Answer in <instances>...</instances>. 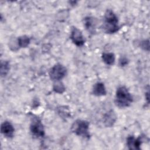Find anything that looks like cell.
Here are the masks:
<instances>
[{
  "instance_id": "obj_7",
  "label": "cell",
  "mask_w": 150,
  "mask_h": 150,
  "mask_svg": "<svg viewBox=\"0 0 150 150\" xmlns=\"http://www.w3.org/2000/svg\"><path fill=\"white\" fill-rule=\"evenodd\" d=\"M142 140V137L135 138L134 136H129L127 139V145L129 149L139 150Z\"/></svg>"
},
{
  "instance_id": "obj_14",
  "label": "cell",
  "mask_w": 150,
  "mask_h": 150,
  "mask_svg": "<svg viewBox=\"0 0 150 150\" xmlns=\"http://www.w3.org/2000/svg\"><path fill=\"white\" fill-rule=\"evenodd\" d=\"M10 69L9 63L8 61L1 62V75L2 77L5 76Z\"/></svg>"
},
{
  "instance_id": "obj_10",
  "label": "cell",
  "mask_w": 150,
  "mask_h": 150,
  "mask_svg": "<svg viewBox=\"0 0 150 150\" xmlns=\"http://www.w3.org/2000/svg\"><path fill=\"white\" fill-rule=\"evenodd\" d=\"M84 24L86 29L90 33H94L96 29V22L95 19L92 17H86L84 19Z\"/></svg>"
},
{
  "instance_id": "obj_12",
  "label": "cell",
  "mask_w": 150,
  "mask_h": 150,
  "mask_svg": "<svg viewBox=\"0 0 150 150\" xmlns=\"http://www.w3.org/2000/svg\"><path fill=\"white\" fill-rule=\"evenodd\" d=\"M103 62L108 65H112L115 62V55L112 53H103L102 54Z\"/></svg>"
},
{
  "instance_id": "obj_16",
  "label": "cell",
  "mask_w": 150,
  "mask_h": 150,
  "mask_svg": "<svg viewBox=\"0 0 150 150\" xmlns=\"http://www.w3.org/2000/svg\"><path fill=\"white\" fill-rule=\"evenodd\" d=\"M141 47L143 48L144 49H147L148 50L149 49V40H144V41H142L141 42Z\"/></svg>"
},
{
  "instance_id": "obj_8",
  "label": "cell",
  "mask_w": 150,
  "mask_h": 150,
  "mask_svg": "<svg viewBox=\"0 0 150 150\" xmlns=\"http://www.w3.org/2000/svg\"><path fill=\"white\" fill-rule=\"evenodd\" d=\"M14 128L12 124L8 121L4 122L1 127V133L7 138H12L14 134Z\"/></svg>"
},
{
  "instance_id": "obj_2",
  "label": "cell",
  "mask_w": 150,
  "mask_h": 150,
  "mask_svg": "<svg viewBox=\"0 0 150 150\" xmlns=\"http://www.w3.org/2000/svg\"><path fill=\"white\" fill-rule=\"evenodd\" d=\"M132 97L128 89L124 86L117 88L115 93V104L121 108L127 107L130 105L132 102Z\"/></svg>"
},
{
  "instance_id": "obj_11",
  "label": "cell",
  "mask_w": 150,
  "mask_h": 150,
  "mask_svg": "<svg viewBox=\"0 0 150 150\" xmlns=\"http://www.w3.org/2000/svg\"><path fill=\"white\" fill-rule=\"evenodd\" d=\"M116 120V115L113 111L107 112L104 116V123L107 127H111Z\"/></svg>"
},
{
  "instance_id": "obj_15",
  "label": "cell",
  "mask_w": 150,
  "mask_h": 150,
  "mask_svg": "<svg viewBox=\"0 0 150 150\" xmlns=\"http://www.w3.org/2000/svg\"><path fill=\"white\" fill-rule=\"evenodd\" d=\"M56 83L54 84L53 85V90L57 93H62L65 90V87L63 84L61 82H59L57 81Z\"/></svg>"
},
{
  "instance_id": "obj_6",
  "label": "cell",
  "mask_w": 150,
  "mask_h": 150,
  "mask_svg": "<svg viewBox=\"0 0 150 150\" xmlns=\"http://www.w3.org/2000/svg\"><path fill=\"white\" fill-rule=\"evenodd\" d=\"M70 39L73 43L77 46H81L85 43V39L81 32L76 27H73L71 29Z\"/></svg>"
},
{
  "instance_id": "obj_5",
  "label": "cell",
  "mask_w": 150,
  "mask_h": 150,
  "mask_svg": "<svg viewBox=\"0 0 150 150\" xmlns=\"http://www.w3.org/2000/svg\"><path fill=\"white\" fill-rule=\"evenodd\" d=\"M32 135L36 138H40L45 135V129L41 122L38 120H33L30 126Z\"/></svg>"
},
{
  "instance_id": "obj_1",
  "label": "cell",
  "mask_w": 150,
  "mask_h": 150,
  "mask_svg": "<svg viewBox=\"0 0 150 150\" xmlns=\"http://www.w3.org/2000/svg\"><path fill=\"white\" fill-rule=\"evenodd\" d=\"M118 20L116 15L111 9L106 11L103 22V29L107 33H114L118 30Z\"/></svg>"
},
{
  "instance_id": "obj_9",
  "label": "cell",
  "mask_w": 150,
  "mask_h": 150,
  "mask_svg": "<svg viewBox=\"0 0 150 150\" xmlns=\"http://www.w3.org/2000/svg\"><path fill=\"white\" fill-rule=\"evenodd\" d=\"M106 89L104 84L101 82H97L93 87V93L96 96H102L106 94Z\"/></svg>"
},
{
  "instance_id": "obj_13",
  "label": "cell",
  "mask_w": 150,
  "mask_h": 150,
  "mask_svg": "<svg viewBox=\"0 0 150 150\" xmlns=\"http://www.w3.org/2000/svg\"><path fill=\"white\" fill-rule=\"evenodd\" d=\"M18 43L20 47H26L30 43V38L26 35L21 36L18 39Z\"/></svg>"
},
{
  "instance_id": "obj_17",
  "label": "cell",
  "mask_w": 150,
  "mask_h": 150,
  "mask_svg": "<svg viewBox=\"0 0 150 150\" xmlns=\"http://www.w3.org/2000/svg\"><path fill=\"white\" fill-rule=\"evenodd\" d=\"M120 65L121 66H125L126 64H127L128 63V60L127 58L125 57H121L120 59Z\"/></svg>"
},
{
  "instance_id": "obj_3",
  "label": "cell",
  "mask_w": 150,
  "mask_h": 150,
  "mask_svg": "<svg viewBox=\"0 0 150 150\" xmlns=\"http://www.w3.org/2000/svg\"><path fill=\"white\" fill-rule=\"evenodd\" d=\"M71 129L77 135L87 139L90 137L89 133V123L86 121L81 120H76L73 124Z\"/></svg>"
},
{
  "instance_id": "obj_4",
  "label": "cell",
  "mask_w": 150,
  "mask_h": 150,
  "mask_svg": "<svg viewBox=\"0 0 150 150\" xmlns=\"http://www.w3.org/2000/svg\"><path fill=\"white\" fill-rule=\"evenodd\" d=\"M67 70L61 64H55L49 71L50 78L54 81H59L63 79L66 74Z\"/></svg>"
}]
</instances>
